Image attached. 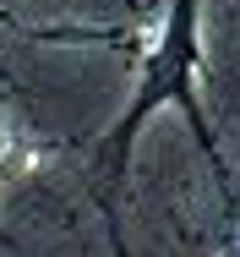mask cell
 I'll list each match as a JSON object with an SVG mask.
<instances>
[{"mask_svg": "<svg viewBox=\"0 0 240 257\" xmlns=\"http://www.w3.org/2000/svg\"><path fill=\"white\" fill-rule=\"evenodd\" d=\"M0 154H6V137H0Z\"/></svg>", "mask_w": 240, "mask_h": 257, "instance_id": "cell-1", "label": "cell"}]
</instances>
